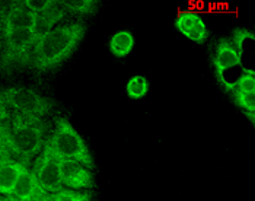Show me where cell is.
<instances>
[{"mask_svg": "<svg viewBox=\"0 0 255 201\" xmlns=\"http://www.w3.org/2000/svg\"><path fill=\"white\" fill-rule=\"evenodd\" d=\"M0 201H4V196H1V194H0Z\"/></svg>", "mask_w": 255, "mask_h": 201, "instance_id": "f546056e", "label": "cell"}, {"mask_svg": "<svg viewBox=\"0 0 255 201\" xmlns=\"http://www.w3.org/2000/svg\"><path fill=\"white\" fill-rule=\"evenodd\" d=\"M35 201H51V197H50V194L47 191H42L38 197L35 199Z\"/></svg>", "mask_w": 255, "mask_h": 201, "instance_id": "d4e9b609", "label": "cell"}, {"mask_svg": "<svg viewBox=\"0 0 255 201\" xmlns=\"http://www.w3.org/2000/svg\"><path fill=\"white\" fill-rule=\"evenodd\" d=\"M31 171L34 172L39 187L48 194H54L63 188V184L60 180L59 159L50 152V149L45 144L41 153L32 162Z\"/></svg>", "mask_w": 255, "mask_h": 201, "instance_id": "8992f818", "label": "cell"}, {"mask_svg": "<svg viewBox=\"0 0 255 201\" xmlns=\"http://www.w3.org/2000/svg\"><path fill=\"white\" fill-rule=\"evenodd\" d=\"M4 201H19L15 196H4Z\"/></svg>", "mask_w": 255, "mask_h": 201, "instance_id": "f1b7e54d", "label": "cell"}, {"mask_svg": "<svg viewBox=\"0 0 255 201\" xmlns=\"http://www.w3.org/2000/svg\"><path fill=\"white\" fill-rule=\"evenodd\" d=\"M47 133L48 124L44 118L12 112V128L6 139V149L15 161L31 168L48 139Z\"/></svg>", "mask_w": 255, "mask_h": 201, "instance_id": "7a4b0ae2", "label": "cell"}, {"mask_svg": "<svg viewBox=\"0 0 255 201\" xmlns=\"http://www.w3.org/2000/svg\"><path fill=\"white\" fill-rule=\"evenodd\" d=\"M198 19H200L198 15L187 12V13H182V15L178 16L177 22H175V26H177V29L179 32H182L184 35H187V32L196 25V22Z\"/></svg>", "mask_w": 255, "mask_h": 201, "instance_id": "ffe728a7", "label": "cell"}, {"mask_svg": "<svg viewBox=\"0 0 255 201\" xmlns=\"http://www.w3.org/2000/svg\"><path fill=\"white\" fill-rule=\"evenodd\" d=\"M51 201H92V193L91 190L76 191L70 188H61L60 191L50 194Z\"/></svg>", "mask_w": 255, "mask_h": 201, "instance_id": "2e32d148", "label": "cell"}, {"mask_svg": "<svg viewBox=\"0 0 255 201\" xmlns=\"http://www.w3.org/2000/svg\"><path fill=\"white\" fill-rule=\"evenodd\" d=\"M25 169L26 166H23L20 162L15 161L12 156L3 158L0 161V194L1 196H12L20 174Z\"/></svg>", "mask_w": 255, "mask_h": 201, "instance_id": "30bf717a", "label": "cell"}, {"mask_svg": "<svg viewBox=\"0 0 255 201\" xmlns=\"http://www.w3.org/2000/svg\"><path fill=\"white\" fill-rule=\"evenodd\" d=\"M133 47H134V37L127 31H120L110 41V50L117 57H126L127 54L131 53Z\"/></svg>", "mask_w": 255, "mask_h": 201, "instance_id": "9a60e30c", "label": "cell"}, {"mask_svg": "<svg viewBox=\"0 0 255 201\" xmlns=\"http://www.w3.org/2000/svg\"><path fill=\"white\" fill-rule=\"evenodd\" d=\"M59 3L66 10V13L78 18L94 16L99 7V1L97 0H60Z\"/></svg>", "mask_w": 255, "mask_h": 201, "instance_id": "4fadbf2b", "label": "cell"}, {"mask_svg": "<svg viewBox=\"0 0 255 201\" xmlns=\"http://www.w3.org/2000/svg\"><path fill=\"white\" fill-rule=\"evenodd\" d=\"M0 149L1 150H6V139H4V131H3V127H1V122H0Z\"/></svg>", "mask_w": 255, "mask_h": 201, "instance_id": "cb8c5ba5", "label": "cell"}, {"mask_svg": "<svg viewBox=\"0 0 255 201\" xmlns=\"http://www.w3.org/2000/svg\"><path fill=\"white\" fill-rule=\"evenodd\" d=\"M38 37L29 29H6L0 51V73L9 76L29 67L31 56Z\"/></svg>", "mask_w": 255, "mask_h": 201, "instance_id": "277c9868", "label": "cell"}, {"mask_svg": "<svg viewBox=\"0 0 255 201\" xmlns=\"http://www.w3.org/2000/svg\"><path fill=\"white\" fill-rule=\"evenodd\" d=\"M60 180L64 188L83 191L95 188V177L91 169L70 159H60Z\"/></svg>", "mask_w": 255, "mask_h": 201, "instance_id": "52a82bcc", "label": "cell"}, {"mask_svg": "<svg viewBox=\"0 0 255 201\" xmlns=\"http://www.w3.org/2000/svg\"><path fill=\"white\" fill-rule=\"evenodd\" d=\"M213 66L216 70V76L219 82L222 83L226 73L234 67H242L238 57L235 47L229 38H220L217 41L213 56Z\"/></svg>", "mask_w": 255, "mask_h": 201, "instance_id": "ba28073f", "label": "cell"}, {"mask_svg": "<svg viewBox=\"0 0 255 201\" xmlns=\"http://www.w3.org/2000/svg\"><path fill=\"white\" fill-rule=\"evenodd\" d=\"M185 37L190 38L191 41H194V42H198V44L206 42V40L209 38V31H207V28H206L204 22L201 20V18L197 20L196 25L187 32Z\"/></svg>", "mask_w": 255, "mask_h": 201, "instance_id": "d6986e66", "label": "cell"}, {"mask_svg": "<svg viewBox=\"0 0 255 201\" xmlns=\"http://www.w3.org/2000/svg\"><path fill=\"white\" fill-rule=\"evenodd\" d=\"M248 118H250V121H251V124H254V114L255 112H244Z\"/></svg>", "mask_w": 255, "mask_h": 201, "instance_id": "83f0119b", "label": "cell"}, {"mask_svg": "<svg viewBox=\"0 0 255 201\" xmlns=\"http://www.w3.org/2000/svg\"><path fill=\"white\" fill-rule=\"evenodd\" d=\"M13 1H6V0H0V20L6 16V13L9 12V9L12 7Z\"/></svg>", "mask_w": 255, "mask_h": 201, "instance_id": "603a6c76", "label": "cell"}, {"mask_svg": "<svg viewBox=\"0 0 255 201\" xmlns=\"http://www.w3.org/2000/svg\"><path fill=\"white\" fill-rule=\"evenodd\" d=\"M45 146L57 159H70L82 163L88 169L95 168L94 156L89 152L82 136L75 130V127L63 117L54 120V128L51 136L45 141Z\"/></svg>", "mask_w": 255, "mask_h": 201, "instance_id": "3957f363", "label": "cell"}, {"mask_svg": "<svg viewBox=\"0 0 255 201\" xmlns=\"http://www.w3.org/2000/svg\"><path fill=\"white\" fill-rule=\"evenodd\" d=\"M42 191L44 190L39 187L38 181H37L34 172L31 171V168H26L20 174L19 180L13 188L12 196H15L19 201H35V199Z\"/></svg>", "mask_w": 255, "mask_h": 201, "instance_id": "8fae6325", "label": "cell"}, {"mask_svg": "<svg viewBox=\"0 0 255 201\" xmlns=\"http://www.w3.org/2000/svg\"><path fill=\"white\" fill-rule=\"evenodd\" d=\"M7 156H10V155H9V152H6V150H1V149H0V161H1L3 158H7Z\"/></svg>", "mask_w": 255, "mask_h": 201, "instance_id": "4316f807", "label": "cell"}, {"mask_svg": "<svg viewBox=\"0 0 255 201\" xmlns=\"http://www.w3.org/2000/svg\"><path fill=\"white\" fill-rule=\"evenodd\" d=\"M3 42H4V29H3V26L0 23V51L3 48Z\"/></svg>", "mask_w": 255, "mask_h": 201, "instance_id": "484cf974", "label": "cell"}, {"mask_svg": "<svg viewBox=\"0 0 255 201\" xmlns=\"http://www.w3.org/2000/svg\"><path fill=\"white\" fill-rule=\"evenodd\" d=\"M37 13L31 12L23 1L13 0L12 7L6 13V16L0 20L3 29H29L34 31L37 25Z\"/></svg>", "mask_w": 255, "mask_h": 201, "instance_id": "9c48e42d", "label": "cell"}, {"mask_svg": "<svg viewBox=\"0 0 255 201\" xmlns=\"http://www.w3.org/2000/svg\"><path fill=\"white\" fill-rule=\"evenodd\" d=\"M0 103H3L10 112L38 118L48 117L56 106L53 100L31 88L19 85L0 89Z\"/></svg>", "mask_w": 255, "mask_h": 201, "instance_id": "5b68a950", "label": "cell"}, {"mask_svg": "<svg viewBox=\"0 0 255 201\" xmlns=\"http://www.w3.org/2000/svg\"><path fill=\"white\" fill-rule=\"evenodd\" d=\"M23 3L31 12L39 15V13L45 12L50 6H53L54 0H23Z\"/></svg>", "mask_w": 255, "mask_h": 201, "instance_id": "7402d4cb", "label": "cell"}, {"mask_svg": "<svg viewBox=\"0 0 255 201\" xmlns=\"http://www.w3.org/2000/svg\"><path fill=\"white\" fill-rule=\"evenodd\" d=\"M66 15H67L66 10L60 6V3L57 0H54L53 6H50L45 12L39 13L38 16H37V25H35V29H34L35 35L38 38H41L42 35L50 32L53 28L57 26V23H59L60 20L64 19Z\"/></svg>", "mask_w": 255, "mask_h": 201, "instance_id": "7c38bea8", "label": "cell"}, {"mask_svg": "<svg viewBox=\"0 0 255 201\" xmlns=\"http://www.w3.org/2000/svg\"><path fill=\"white\" fill-rule=\"evenodd\" d=\"M231 92L236 106H239L244 112H255V92H239L235 89Z\"/></svg>", "mask_w": 255, "mask_h": 201, "instance_id": "e0dca14e", "label": "cell"}, {"mask_svg": "<svg viewBox=\"0 0 255 201\" xmlns=\"http://www.w3.org/2000/svg\"><path fill=\"white\" fill-rule=\"evenodd\" d=\"M254 34L250 32L245 28H236L232 32V40L231 41H232L236 53H238V57H239L242 69H244V61H245L247 53L253 51V48H254ZM244 73H245V70H244Z\"/></svg>", "mask_w": 255, "mask_h": 201, "instance_id": "5bb4252c", "label": "cell"}, {"mask_svg": "<svg viewBox=\"0 0 255 201\" xmlns=\"http://www.w3.org/2000/svg\"><path fill=\"white\" fill-rule=\"evenodd\" d=\"M147 91H149V83L143 76H136L127 83V94L134 100L143 98L147 94Z\"/></svg>", "mask_w": 255, "mask_h": 201, "instance_id": "ac0fdd59", "label": "cell"}, {"mask_svg": "<svg viewBox=\"0 0 255 201\" xmlns=\"http://www.w3.org/2000/svg\"><path fill=\"white\" fill-rule=\"evenodd\" d=\"M86 25L83 22H67L57 25L42 35L34 47L29 69L37 73H48L60 67L78 48L85 37Z\"/></svg>", "mask_w": 255, "mask_h": 201, "instance_id": "6da1fadb", "label": "cell"}, {"mask_svg": "<svg viewBox=\"0 0 255 201\" xmlns=\"http://www.w3.org/2000/svg\"><path fill=\"white\" fill-rule=\"evenodd\" d=\"M234 89L239 91V92H255L254 73H242L241 78L235 83Z\"/></svg>", "mask_w": 255, "mask_h": 201, "instance_id": "44dd1931", "label": "cell"}]
</instances>
